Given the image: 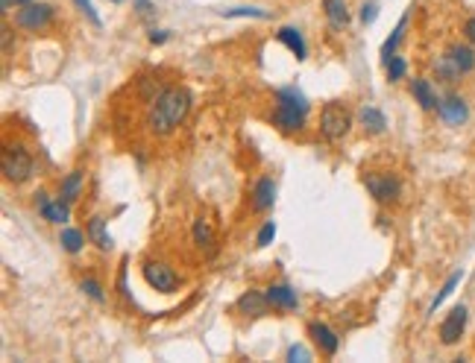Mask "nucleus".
<instances>
[{
  "label": "nucleus",
  "instance_id": "nucleus-24",
  "mask_svg": "<svg viewBox=\"0 0 475 363\" xmlns=\"http://www.w3.org/2000/svg\"><path fill=\"white\" fill-rule=\"evenodd\" d=\"M461 278H464V270H455V273H452V275L446 278V285L440 287V293H438V296H434V302H431V308H428V314H434V311H438V308L443 305V302H446V299H449V296L455 293V287H458V285H461Z\"/></svg>",
  "mask_w": 475,
  "mask_h": 363
},
{
  "label": "nucleus",
  "instance_id": "nucleus-17",
  "mask_svg": "<svg viewBox=\"0 0 475 363\" xmlns=\"http://www.w3.org/2000/svg\"><path fill=\"white\" fill-rule=\"evenodd\" d=\"M276 38H279V42L296 56V59H300V62H303V59H308V47H305V38H303V32L300 30H296V27H282L279 32H276Z\"/></svg>",
  "mask_w": 475,
  "mask_h": 363
},
{
  "label": "nucleus",
  "instance_id": "nucleus-31",
  "mask_svg": "<svg viewBox=\"0 0 475 363\" xmlns=\"http://www.w3.org/2000/svg\"><path fill=\"white\" fill-rule=\"evenodd\" d=\"M288 360H291V363H296V360L305 363V360H311V355H308L305 346H291V349H288Z\"/></svg>",
  "mask_w": 475,
  "mask_h": 363
},
{
  "label": "nucleus",
  "instance_id": "nucleus-29",
  "mask_svg": "<svg viewBox=\"0 0 475 363\" xmlns=\"http://www.w3.org/2000/svg\"><path fill=\"white\" fill-rule=\"evenodd\" d=\"M74 4L79 6V12H83L86 18H88V21L94 24V27H100L103 21H100V15H97V9H94V4H91V0H74Z\"/></svg>",
  "mask_w": 475,
  "mask_h": 363
},
{
  "label": "nucleus",
  "instance_id": "nucleus-9",
  "mask_svg": "<svg viewBox=\"0 0 475 363\" xmlns=\"http://www.w3.org/2000/svg\"><path fill=\"white\" fill-rule=\"evenodd\" d=\"M467 316H469L467 305H455L446 314V319L440 322V343H443V346H455V343L461 340V334L467 328Z\"/></svg>",
  "mask_w": 475,
  "mask_h": 363
},
{
  "label": "nucleus",
  "instance_id": "nucleus-11",
  "mask_svg": "<svg viewBox=\"0 0 475 363\" xmlns=\"http://www.w3.org/2000/svg\"><path fill=\"white\" fill-rule=\"evenodd\" d=\"M235 308H238V314L255 319V316H264V314H267L270 299H267V293H262V290H247L241 299L235 302Z\"/></svg>",
  "mask_w": 475,
  "mask_h": 363
},
{
  "label": "nucleus",
  "instance_id": "nucleus-21",
  "mask_svg": "<svg viewBox=\"0 0 475 363\" xmlns=\"http://www.w3.org/2000/svg\"><path fill=\"white\" fill-rule=\"evenodd\" d=\"M323 9H326V18L332 21V27H346L349 24L346 0H323Z\"/></svg>",
  "mask_w": 475,
  "mask_h": 363
},
{
  "label": "nucleus",
  "instance_id": "nucleus-16",
  "mask_svg": "<svg viewBox=\"0 0 475 363\" xmlns=\"http://www.w3.org/2000/svg\"><path fill=\"white\" fill-rule=\"evenodd\" d=\"M446 59H449V65L458 71L461 76L475 68V50L467 47V44H452V47L446 50Z\"/></svg>",
  "mask_w": 475,
  "mask_h": 363
},
{
  "label": "nucleus",
  "instance_id": "nucleus-30",
  "mask_svg": "<svg viewBox=\"0 0 475 363\" xmlns=\"http://www.w3.org/2000/svg\"><path fill=\"white\" fill-rule=\"evenodd\" d=\"M273 237H276V223H273V220H267V223L262 226V232H259V237H255V244L264 249V246L273 244Z\"/></svg>",
  "mask_w": 475,
  "mask_h": 363
},
{
  "label": "nucleus",
  "instance_id": "nucleus-35",
  "mask_svg": "<svg viewBox=\"0 0 475 363\" xmlns=\"http://www.w3.org/2000/svg\"><path fill=\"white\" fill-rule=\"evenodd\" d=\"M464 35H467V42H469V44H475V15L464 24Z\"/></svg>",
  "mask_w": 475,
  "mask_h": 363
},
{
  "label": "nucleus",
  "instance_id": "nucleus-8",
  "mask_svg": "<svg viewBox=\"0 0 475 363\" xmlns=\"http://www.w3.org/2000/svg\"><path fill=\"white\" fill-rule=\"evenodd\" d=\"M35 208H38V214H42L47 223H56V226H65L68 220H71V203L68 199H50L45 191H38L35 194Z\"/></svg>",
  "mask_w": 475,
  "mask_h": 363
},
{
  "label": "nucleus",
  "instance_id": "nucleus-36",
  "mask_svg": "<svg viewBox=\"0 0 475 363\" xmlns=\"http://www.w3.org/2000/svg\"><path fill=\"white\" fill-rule=\"evenodd\" d=\"M9 44H12V30L4 24V50H9Z\"/></svg>",
  "mask_w": 475,
  "mask_h": 363
},
{
  "label": "nucleus",
  "instance_id": "nucleus-3",
  "mask_svg": "<svg viewBox=\"0 0 475 363\" xmlns=\"http://www.w3.org/2000/svg\"><path fill=\"white\" fill-rule=\"evenodd\" d=\"M0 170H4V179L12 182V185H24V182L33 179V155L24 144H6L4 153H0Z\"/></svg>",
  "mask_w": 475,
  "mask_h": 363
},
{
  "label": "nucleus",
  "instance_id": "nucleus-39",
  "mask_svg": "<svg viewBox=\"0 0 475 363\" xmlns=\"http://www.w3.org/2000/svg\"><path fill=\"white\" fill-rule=\"evenodd\" d=\"M115 4H121V0H115Z\"/></svg>",
  "mask_w": 475,
  "mask_h": 363
},
{
  "label": "nucleus",
  "instance_id": "nucleus-7",
  "mask_svg": "<svg viewBox=\"0 0 475 363\" xmlns=\"http://www.w3.org/2000/svg\"><path fill=\"white\" fill-rule=\"evenodd\" d=\"M144 281L158 293H173L176 287H180V275H176L165 261H147V264H144Z\"/></svg>",
  "mask_w": 475,
  "mask_h": 363
},
{
  "label": "nucleus",
  "instance_id": "nucleus-32",
  "mask_svg": "<svg viewBox=\"0 0 475 363\" xmlns=\"http://www.w3.org/2000/svg\"><path fill=\"white\" fill-rule=\"evenodd\" d=\"M132 4H135V12L141 15V18H153V15H156L153 0H132Z\"/></svg>",
  "mask_w": 475,
  "mask_h": 363
},
{
  "label": "nucleus",
  "instance_id": "nucleus-2",
  "mask_svg": "<svg viewBox=\"0 0 475 363\" xmlns=\"http://www.w3.org/2000/svg\"><path fill=\"white\" fill-rule=\"evenodd\" d=\"M308 117V97L300 88H279L276 91V112L273 124L282 132H300Z\"/></svg>",
  "mask_w": 475,
  "mask_h": 363
},
{
  "label": "nucleus",
  "instance_id": "nucleus-26",
  "mask_svg": "<svg viewBox=\"0 0 475 363\" xmlns=\"http://www.w3.org/2000/svg\"><path fill=\"white\" fill-rule=\"evenodd\" d=\"M223 18H262V21H267L270 12L264 9H255V6H238V9H221Z\"/></svg>",
  "mask_w": 475,
  "mask_h": 363
},
{
  "label": "nucleus",
  "instance_id": "nucleus-19",
  "mask_svg": "<svg viewBox=\"0 0 475 363\" xmlns=\"http://www.w3.org/2000/svg\"><path fill=\"white\" fill-rule=\"evenodd\" d=\"M86 234H88V240H94V244L100 246L103 252H109V249H112V234L106 232V220H103V217H91V220H88Z\"/></svg>",
  "mask_w": 475,
  "mask_h": 363
},
{
  "label": "nucleus",
  "instance_id": "nucleus-13",
  "mask_svg": "<svg viewBox=\"0 0 475 363\" xmlns=\"http://www.w3.org/2000/svg\"><path fill=\"white\" fill-rule=\"evenodd\" d=\"M411 94H414V100L420 103V109H423V112H438L440 97L434 94V88H431L428 79H423V76L411 79Z\"/></svg>",
  "mask_w": 475,
  "mask_h": 363
},
{
  "label": "nucleus",
  "instance_id": "nucleus-23",
  "mask_svg": "<svg viewBox=\"0 0 475 363\" xmlns=\"http://www.w3.org/2000/svg\"><path fill=\"white\" fill-rule=\"evenodd\" d=\"M405 27H408V15H402V18H399V24H396V30L390 32V38L382 44V59H385V62H387L390 56H396V47H399V42L405 38Z\"/></svg>",
  "mask_w": 475,
  "mask_h": 363
},
{
  "label": "nucleus",
  "instance_id": "nucleus-28",
  "mask_svg": "<svg viewBox=\"0 0 475 363\" xmlns=\"http://www.w3.org/2000/svg\"><path fill=\"white\" fill-rule=\"evenodd\" d=\"M79 287H83V293H88L94 302H106V293H103V287L97 285L94 278H83V281H79Z\"/></svg>",
  "mask_w": 475,
  "mask_h": 363
},
{
  "label": "nucleus",
  "instance_id": "nucleus-38",
  "mask_svg": "<svg viewBox=\"0 0 475 363\" xmlns=\"http://www.w3.org/2000/svg\"><path fill=\"white\" fill-rule=\"evenodd\" d=\"M15 4H21V6H24V4H33V0H15Z\"/></svg>",
  "mask_w": 475,
  "mask_h": 363
},
{
  "label": "nucleus",
  "instance_id": "nucleus-18",
  "mask_svg": "<svg viewBox=\"0 0 475 363\" xmlns=\"http://www.w3.org/2000/svg\"><path fill=\"white\" fill-rule=\"evenodd\" d=\"M358 117H361V126L370 132V135H382L385 129H387V117L375 109V106H364L361 112H358Z\"/></svg>",
  "mask_w": 475,
  "mask_h": 363
},
{
  "label": "nucleus",
  "instance_id": "nucleus-5",
  "mask_svg": "<svg viewBox=\"0 0 475 363\" xmlns=\"http://www.w3.org/2000/svg\"><path fill=\"white\" fill-rule=\"evenodd\" d=\"M364 185H367L370 196L375 199V203H382V206L396 203L399 194H402V182H399V176H393V173H367Z\"/></svg>",
  "mask_w": 475,
  "mask_h": 363
},
{
  "label": "nucleus",
  "instance_id": "nucleus-10",
  "mask_svg": "<svg viewBox=\"0 0 475 363\" xmlns=\"http://www.w3.org/2000/svg\"><path fill=\"white\" fill-rule=\"evenodd\" d=\"M438 117L443 120L446 126H461L467 124V117H469V106H467V100L461 94H446L440 100V106H438Z\"/></svg>",
  "mask_w": 475,
  "mask_h": 363
},
{
  "label": "nucleus",
  "instance_id": "nucleus-25",
  "mask_svg": "<svg viewBox=\"0 0 475 363\" xmlns=\"http://www.w3.org/2000/svg\"><path fill=\"white\" fill-rule=\"evenodd\" d=\"M86 237H88V234H83L79 229H62V234H59V244H62V249H65V252L76 255L79 249H83Z\"/></svg>",
  "mask_w": 475,
  "mask_h": 363
},
{
  "label": "nucleus",
  "instance_id": "nucleus-15",
  "mask_svg": "<svg viewBox=\"0 0 475 363\" xmlns=\"http://www.w3.org/2000/svg\"><path fill=\"white\" fill-rule=\"evenodd\" d=\"M276 203V182L273 179H259L252 188V211H267Z\"/></svg>",
  "mask_w": 475,
  "mask_h": 363
},
{
  "label": "nucleus",
  "instance_id": "nucleus-22",
  "mask_svg": "<svg viewBox=\"0 0 475 363\" xmlns=\"http://www.w3.org/2000/svg\"><path fill=\"white\" fill-rule=\"evenodd\" d=\"M79 194H83V170H71V173L62 179V199H68V203H76Z\"/></svg>",
  "mask_w": 475,
  "mask_h": 363
},
{
  "label": "nucleus",
  "instance_id": "nucleus-34",
  "mask_svg": "<svg viewBox=\"0 0 475 363\" xmlns=\"http://www.w3.org/2000/svg\"><path fill=\"white\" fill-rule=\"evenodd\" d=\"M168 38H170L168 30H150V42H153V44H165Z\"/></svg>",
  "mask_w": 475,
  "mask_h": 363
},
{
  "label": "nucleus",
  "instance_id": "nucleus-37",
  "mask_svg": "<svg viewBox=\"0 0 475 363\" xmlns=\"http://www.w3.org/2000/svg\"><path fill=\"white\" fill-rule=\"evenodd\" d=\"M0 4H4V15L9 12V6H12V0H0Z\"/></svg>",
  "mask_w": 475,
  "mask_h": 363
},
{
  "label": "nucleus",
  "instance_id": "nucleus-4",
  "mask_svg": "<svg viewBox=\"0 0 475 363\" xmlns=\"http://www.w3.org/2000/svg\"><path fill=\"white\" fill-rule=\"evenodd\" d=\"M349 126H352V117H349V112H346L344 103L332 100V103L323 106V112H320V132H323V138L329 141V144H338V141H344L349 135Z\"/></svg>",
  "mask_w": 475,
  "mask_h": 363
},
{
  "label": "nucleus",
  "instance_id": "nucleus-12",
  "mask_svg": "<svg viewBox=\"0 0 475 363\" xmlns=\"http://www.w3.org/2000/svg\"><path fill=\"white\" fill-rule=\"evenodd\" d=\"M308 334H311V340L317 343V346H320V352L323 355H338V349H341V337L334 334L326 322H311L308 326Z\"/></svg>",
  "mask_w": 475,
  "mask_h": 363
},
{
  "label": "nucleus",
  "instance_id": "nucleus-1",
  "mask_svg": "<svg viewBox=\"0 0 475 363\" xmlns=\"http://www.w3.org/2000/svg\"><path fill=\"white\" fill-rule=\"evenodd\" d=\"M191 112V91L182 85H170L158 94L147 109V129L153 135H170Z\"/></svg>",
  "mask_w": 475,
  "mask_h": 363
},
{
  "label": "nucleus",
  "instance_id": "nucleus-14",
  "mask_svg": "<svg viewBox=\"0 0 475 363\" xmlns=\"http://www.w3.org/2000/svg\"><path fill=\"white\" fill-rule=\"evenodd\" d=\"M264 293L270 299V305L279 308V311H296V305H300V296H296V290L288 287V285H270Z\"/></svg>",
  "mask_w": 475,
  "mask_h": 363
},
{
  "label": "nucleus",
  "instance_id": "nucleus-33",
  "mask_svg": "<svg viewBox=\"0 0 475 363\" xmlns=\"http://www.w3.org/2000/svg\"><path fill=\"white\" fill-rule=\"evenodd\" d=\"M375 18H379V6H375V4H364V6H361V21H364V24H373Z\"/></svg>",
  "mask_w": 475,
  "mask_h": 363
},
{
  "label": "nucleus",
  "instance_id": "nucleus-27",
  "mask_svg": "<svg viewBox=\"0 0 475 363\" xmlns=\"http://www.w3.org/2000/svg\"><path fill=\"white\" fill-rule=\"evenodd\" d=\"M385 68H387V79L390 83H399V79L405 76V71H408V62L402 56H390L387 62H385Z\"/></svg>",
  "mask_w": 475,
  "mask_h": 363
},
{
  "label": "nucleus",
  "instance_id": "nucleus-6",
  "mask_svg": "<svg viewBox=\"0 0 475 363\" xmlns=\"http://www.w3.org/2000/svg\"><path fill=\"white\" fill-rule=\"evenodd\" d=\"M53 15H56V9L50 4H24L21 9H18V15H15V24L21 27V30L38 32V30L50 27Z\"/></svg>",
  "mask_w": 475,
  "mask_h": 363
},
{
  "label": "nucleus",
  "instance_id": "nucleus-20",
  "mask_svg": "<svg viewBox=\"0 0 475 363\" xmlns=\"http://www.w3.org/2000/svg\"><path fill=\"white\" fill-rule=\"evenodd\" d=\"M194 244L203 252H214V232L209 226V220H203V217L194 220Z\"/></svg>",
  "mask_w": 475,
  "mask_h": 363
}]
</instances>
